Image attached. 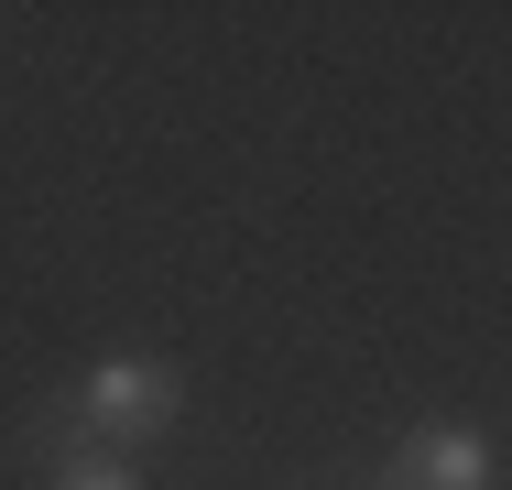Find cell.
<instances>
[{"label":"cell","instance_id":"cell-1","mask_svg":"<svg viewBox=\"0 0 512 490\" xmlns=\"http://www.w3.org/2000/svg\"><path fill=\"white\" fill-rule=\"evenodd\" d=\"M186 371L175 360H153V349H109V360H88L66 392H44L33 414H22V458L55 480V469H88V458H142L153 436H175L186 425Z\"/></svg>","mask_w":512,"mask_h":490},{"label":"cell","instance_id":"cell-2","mask_svg":"<svg viewBox=\"0 0 512 490\" xmlns=\"http://www.w3.org/2000/svg\"><path fill=\"white\" fill-rule=\"evenodd\" d=\"M371 490H502V447L458 414H425V425H404V447L382 458Z\"/></svg>","mask_w":512,"mask_h":490},{"label":"cell","instance_id":"cell-3","mask_svg":"<svg viewBox=\"0 0 512 490\" xmlns=\"http://www.w3.org/2000/svg\"><path fill=\"white\" fill-rule=\"evenodd\" d=\"M44 490H142V480H131L120 458H88V469H55V480H44Z\"/></svg>","mask_w":512,"mask_h":490}]
</instances>
